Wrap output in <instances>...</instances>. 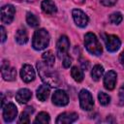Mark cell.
<instances>
[{"instance_id":"1","label":"cell","mask_w":124,"mask_h":124,"mask_svg":"<svg viewBox=\"0 0 124 124\" xmlns=\"http://www.w3.org/2000/svg\"><path fill=\"white\" fill-rule=\"evenodd\" d=\"M37 69L39 76L46 85H49L51 87L59 86L60 84L59 76L54 70H52V67H49L45 62L40 61L37 63Z\"/></svg>"},{"instance_id":"2","label":"cell","mask_w":124,"mask_h":124,"mask_svg":"<svg viewBox=\"0 0 124 124\" xmlns=\"http://www.w3.org/2000/svg\"><path fill=\"white\" fill-rule=\"evenodd\" d=\"M49 44V34L48 32L44 29H38L35 31L32 39V46L36 50H42L46 48Z\"/></svg>"},{"instance_id":"3","label":"cell","mask_w":124,"mask_h":124,"mask_svg":"<svg viewBox=\"0 0 124 124\" xmlns=\"http://www.w3.org/2000/svg\"><path fill=\"white\" fill-rule=\"evenodd\" d=\"M84 46H85L87 51L90 52L93 55L99 56L103 52V48H102L101 44L99 43L97 37L91 32L85 34V36H84Z\"/></svg>"},{"instance_id":"4","label":"cell","mask_w":124,"mask_h":124,"mask_svg":"<svg viewBox=\"0 0 124 124\" xmlns=\"http://www.w3.org/2000/svg\"><path fill=\"white\" fill-rule=\"evenodd\" d=\"M79 105L83 110H91L94 106V101L91 93L88 90L81 89L78 93Z\"/></svg>"},{"instance_id":"5","label":"cell","mask_w":124,"mask_h":124,"mask_svg":"<svg viewBox=\"0 0 124 124\" xmlns=\"http://www.w3.org/2000/svg\"><path fill=\"white\" fill-rule=\"evenodd\" d=\"M102 37L104 39L105 45L107 46V49L110 52H115L119 49L121 46V42L119 38L115 35H108V34H102Z\"/></svg>"},{"instance_id":"6","label":"cell","mask_w":124,"mask_h":124,"mask_svg":"<svg viewBox=\"0 0 124 124\" xmlns=\"http://www.w3.org/2000/svg\"><path fill=\"white\" fill-rule=\"evenodd\" d=\"M69 47H70V41L68 37L65 35H62L56 44V53L60 59L64 58L67 55Z\"/></svg>"},{"instance_id":"7","label":"cell","mask_w":124,"mask_h":124,"mask_svg":"<svg viewBox=\"0 0 124 124\" xmlns=\"http://www.w3.org/2000/svg\"><path fill=\"white\" fill-rule=\"evenodd\" d=\"M1 74L5 80L13 81L16 79V71L14 67H12L9 63V61L4 60L1 65Z\"/></svg>"},{"instance_id":"8","label":"cell","mask_w":124,"mask_h":124,"mask_svg":"<svg viewBox=\"0 0 124 124\" xmlns=\"http://www.w3.org/2000/svg\"><path fill=\"white\" fill-rule=\"evenodd\" d=\"M15 14H16V9L13 5L7 4V5L3 6L1 8V20H2V22L6 23V24H10L15 17Z\"/></svg>"},{"instance_id":"9","label":"cell","mask_w":124,"mask_h":124,"mask_svg":"<svg viewBox=\"0 0 124 124\" xmlns=\"http://www.w3.org/2000/svg\"><path fill=\"white\" fill-rule=\"evenodd\" d=\"M17 114V108L13 103H9L3 107V119L6 123L14 121Z\"/></svg>"},{"instance_id":"10","label":"cell","mask_w":124,"mask_h":124,"mask_svg":"<svg viewBox=\"0 0 124 124\" xmlns=\"http://www.w3.org/2000/svg\"><path fill=\"white\" fill-rule=\"evenodd\" d=\"M72 16H73V18H74L75 23L78 27L83 28V27H85L88 24L89 18H88L87 15L85 13H83L81 10H79V9H74L73 12H72Z\"/></svg>"},{"instance_id":"11","label":"cell","mask_w":124,"mask_h":124,"mask_svg":"<svg viewBox=\"0 0 124 124\" xmlns=\"http://www.w3.org/2000/svg\"><path fill=\"white\" fill-rule=\"evenodd\" d=\"M51 101H52V103L55 106L64 107V106L68 105V103H69V97H68L67 93L64 90L58 89V90L54 91V93L52 94Z\"/></svg>"},{"instance_id":"12","label":"cell","mask_w":124,"mask_h":124,"mask_svg":"<svg viewBox=\"0 0 124 124\" xmlns=\"http://www.w3.org/2000/svg\"><path fill=\"white\" fill-rule=\"evenodd\" d=\"M20 77L24 82H31L35 78V71L29 64H24L20 70Z\"/></svg>"},{"instance_id":"13","label":"cell","mask_w":124,"mask_h":124,"mask_svg":"<svg viewBox=\"0 0 124 124\" xmlns=\"http://www.w3.org/2000/svg\"><path fill=\"white\" fill-rule=\"evenodd\" d=\"M116 80H117V75L114 71L110 70L108 71L105 78H104V86L106 89L108 90H112L114 89L115 87V84H116Z\"/></svg>"},{"instance_id":"14","label":"cell","mask_w":124,"mask_h":124,"mask_svg":"<svg viewBox=\"0 0 124 124\" xmlns=\"http://www.w3.org/2000/svg\"><path fill=\"white\" fill-rule=\"evenodd\" d=\"M78 115L76 112H63L58 115L55 122L57 124H70L78 120Z\"/></svg>"},{"instance_id":"15","label":"cell","mask_w":124,"mask_h":124,"mask_svg":"<svg viewBox=\"0 0 124 124\" xmlns=\"http://www.w3.org/2000/svg\"><path fill=\"white\" fill-rule=\"evenodd\" d=\"M32 97V92L27 88L19 89L16 94V100L19 104H26Z\"/></svg>"},{"instance_id":"16","label":"cell","mask_w":124,"mask_h":124,"mask_svg":"<svg viewBox=\"0 0 124 124\" xmlns=\"http://www.w3.org/2000/svg\"><path fill=\"white\" fill-rule=\"evenodd\" d=\"M42 11L46 15H54L57 12L56 5L52 0H44L41 4Z\"/></svg>"},{"instance_id":"17","label":"cell","mask_w":124,"mask_h":124,"mask_svg":"<svg viewBox=\"0 0 124 124\" xmlns=\"http://www.w3.org/2000/svg\"><path fill=\"white\" fill-rule=\"evenodd\" d=\"M49 91H50V88L46 84L39 86V88L37 89V98L39 99V101L45 102L49 96Z\"/></svg>"},{"instance_id":"18","label":"cell","mask_w":124,"mask_h":124,"mask_svg":"<svg viewBox=\"0 0 124 124\" xmlns=\"http://www.w3.org/2000/svg\"><path fill=\"white\" fill-rule=\"evenodd\" d=\"M16 41L19 45H25L28 42V35L24 28H20L16 33Z\"/></svg>"},{"instance_id":"19","label":"cell","mask_w":124,"mask_h":124,"mask_svg":"<svg viewBox=\"0 0 124 124\" xmlns=\"http://www.w3.org/2000/svg\"><path fill=\"white\" fill-rule=\"evenodd\" d=\"M34 112V108H32V107H27L23 111H22V113L20 114V116H19V123H29L30 122V119H29V117H30V115L32 114Z\"/></svg>"},{"instance_id":"20","label":"cell","mask_w":124,"mask_h":124,"mask_svg":"<svg viewBox=\"0 0 124 124\" xmlns=\"http://www.w3.org/2000/svg\"><path fill=\"white\" fill-rule=\"evenodd\" d=\"M42 58H43V61H44L47 66L53 67L55 58H54V54L52 53L51 50H47V51L44 52L43 55H42Z\"/></svg>"},{"instance_id":"21","label":"cell","mask_w":124,"mask_h":124,"mask_svg":"<svg viewBox=\"0 0 124 124\" xmlns=\"http://www.w3.org/2000/svg\"><path fill=\"white\" fill-rule=\"evenodd\" d=\"M103 74H104V68L101 65H95L91 71V77L95 81H98L102 78Z\"/></svg>"},{"instance_id":"22","label":"cell","mask_w":124,"mask_h":124,"mask_svg":"<svg viewBox=\"0 0 124 124\" xmlns=\"http://www.w3.org/2000/svg\"><path fill=\"white\" fill-rule=\"evenodd\" d=\"M71 76H72V78L77 82H80L83 79V72H82V70H80L77 66H75V67L72 68V70H71Z\"/></svg>"},{"instance_id":"23","label":"cell","mask_w":124,"mask_h":124,"mask_svg":"<svg viewBox=\"0 0 124 124\" xmlns=\"http://www.w3.org/2000/svg\"><path fill=\"white\" fill-rule=\"evenodd\" d=\"M26 21H27L28 25L33 27V28L39 26V18L34 14H32L30 12L26 14Z\"/></svg>"},{"instance_id":"24","label":"cell","mask_w":124,"mask_h":124,"mask_svg":"<svg viewBox=\"0 0 124 124\" xmlns=\"http://www.w3.org/2000/svg\"><path fill=\"white\" fill-rule=\"evenodd\" d=\"M50 121V118H49V114L45 112V111H42L40 112L37 116H36V119L34 120V123H41V124H46V123H49Z\"/></svg>"},{"instance_id":"25","label":"cell","mask_w":124,"mask_h":124,"mask_svg":"<svg viewBox=\"0 0 124 124\" xmlns=\"http://www.w3.org/2000/svg\"><path fill=\"white\" fill-rule=\"evenodd\" d=\"M123 19V16L121 15V13L119 12H115V13H112L109 16H108V20L110 21V23L112 24H119Z\"/></svg>"},{"instance_id":"26","label":"cell","mask_w":124,"mask_h":124,"mask_svg":"<svg viewBox=\"0 0 124 124\" xmlns=\"http://www.w3.org/2000/svg\"><path fill=\"white\" fill-rule=\"evenodd\" d=\"M98 99L102 106H108L110 102V97L105 92H100L98 94Z\"/></svg>"},{"instance_id":"27","label":"cell","mask_w":124,"mask_h":124,"mask_svg":"<svg viewBox=\"0 0 124 124\" xmlns=\"http://www.w3.org/2000/svg\"><path fill=\"white\" fill-rule=\"evenodd\" d=\"M62 64H63V67H64V68H69V67L71 66V64H72V57L69 56V55H66V56L63 58Z\"/></svg>"},{"instance_id":"28","label":"cell","mask_w":124,"mask_h":124,"mask_svg":"<svg viewBox=\"0 0 124 124\" xmlns=\"http://www.w3.org/2000/svg\"><path fill=\"white\" fill-rule=\"evenodd\" d=\"M119 101H120V105H122L124 103V84H122L120 86V89H119Z\"/></svg>"},{"instance_id":"29","label":"cell","mask_w":124,"mask_h":124,"mask_svg":"<svg viewBox=\"0 0 124 124\" xmlns=\"http://www.w3.org/2000/svg\"><path fill=\"white\" fill-rule=\"evenodd\" d=\"M116 2H117V0H101V3H102L104 6H106V7L113 6Z\"/></svg>"},{"instance_id":"30","label":"cell","mask_w":124,"mask_h":124,"mask_svg":"<svg viewBox=\"0 0 124 124\" xmlns=\"http://www.w3.org/2000/svg\"><path fill=\"white\" fill-rule=\"evenodd\" d=\"M6 41V30L4 26H1V42L4 43Z\"/></svg>"},{"instance_id":"31","label":"cell","mask_w":124,"mask_h":124,"mask_svg":"<svg viewBox=\"0 0 124 124\" xmlns=\"http://www.w3.org/2000/svg\"><path fill=\"white\" fill-rule=\"evenodd\" d=\"M80 65L83 70H87L89 67V62L87 60H80Z\"/></svg>"},{"instance_id":"32","label":"cell","mask_w":124,"mask_h":124,"mask_svg":"<svg viewBox=\"0 0 124 124\" xmlns=\"http://www.w3.org/2000/svg\"><path fill=\"white\" fill-rule=\"evenodd\" d=\"M119 61H120V63H121V65L124 67V51L121 52V54H120V56H119Z\"/></svg>"},{"instance_id":"33","label":"cell","mask_w":124,"mask_h":124,"mask_svg":"<svg viewBox=\"0 0 124 124\" xmlns=\"http://www.w3.org/2000/svg\"><path fill=\"white\" fill-rule=\"evenodd\" d=\"M17 1H27V2H33L35 0H17Z\"/></svg>"}]
</instances>
